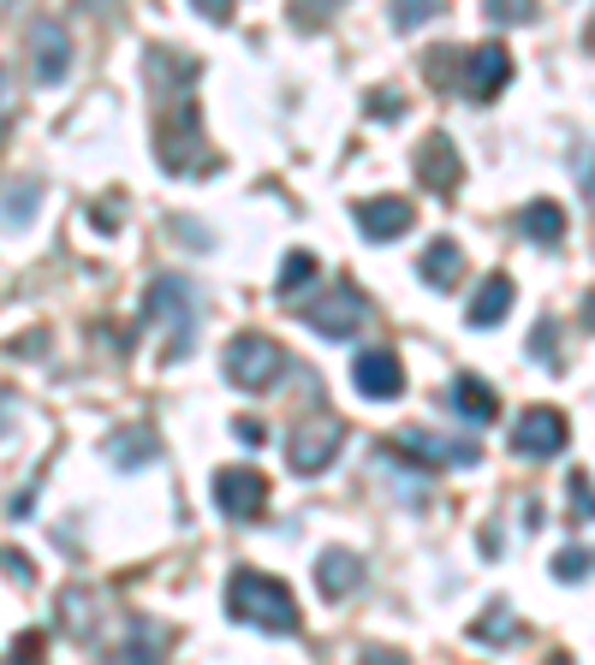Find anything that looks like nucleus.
Segmentation results:
<instances>
[{
  "label": "nucleus",
  "instance_id": "nucleus-1",
  "mask_svg": "<svg viewBox=\"0 0 595 665\" xmlns=\"http://www.w3.org/2000/svg\"><path fill=\"white\" fill-rule=\"evenodd\" d=\"M227 612L251 630L268 635H298V600L286 583H274L263 570H232L227 576Z\"/></svg>",
  "mask_w": 595,
  "mask_h": 665
},
{
  "label": "nucleus",
  "instance_id": "nucleus-2",
  "mask_svg": "<svg viewBox=\"0 0 595 665\" xmlns=\"http://www.w3.org/2000/svg\"><path fill=\"white\" fill-rule=\"evenodd\" d=\"M155 321H167V363H185L197 345V286H185L179 274H162L150 286V298H143V328H155Z\"/></svg>",
  "mask_w": 595,
  "mask_h": 665
},
{
  "label": "nucleus",
  "instance_id": "nucleus-3",
  "mask_svg": "<svg viewBox=\"0 0 595 665\" xmlns=\"http://www.w3.org/2000/svg\"><path fill=\"white\" fill-rule=\"evenodd\" d=\"M280 375H286V351L268 333H239L227 345V380L239 392H268Z\"/></svg>",
  "mask_w": 595,
  "mask_h": 665
},
{
  "label": "nucleus",
  "instance_id": "nucleus-4",
  "mask_svg": "<svg viewBox=\"0 0 595 665\" xmlns=\"http://www.w3.org/2000/svg\"><path fill=\"white\" fill-rule=\"evenodd\" d=\"M298 321H304V328H316L322 339H352V333L370 321V303H364V291L333 286V291H322L316 303H298Z\"/></svg>",
  "mask_w": 595,
  "mask_h": 665
},
{
  "label": "nucleus",
  "instance_id": "nucleus-5",
  "mask_svg": "<svg viewBox=\"0 0 595 665\" xmlns=\"http://www.w3.org/2000/svg\"><path fill=\"white\" fill-rule=\"evenodd\" d=\"M155 149H162V167H167V173H185V167H191V155H185V149H197V101L162 96V120H155Z\"/></svg>",
  "mask_w": 595,
  "mask_h": 665
},
{
  "label": "nucleus",
  "instance_id": "nucleus-6",
  "mask_svg": "<svg viewBox=\"0 0 595 665\" xmlns=\"http://www.w3.org/2000/svg\"><path fill=\"white\" fill-rule=\"evenodd\" d=\"M394 457H417L423 469H441V464H476V440H447L434 428H394Z\"/></svg>",
  "mask_w": 595,
  "mask_h": 665
},
{
  "label": "nucleus",
  "instance_id": "nucleus-7",
  "mask_svg": "<svg viewBox=\"0 0 595 665\" xmlns=\"http://www.w3.org/2000/svg\"><path fill=\"white\" fill-rule=\"evenodd\" d=\"M340 440H345L340 422L316 417V422H304L298 434H286V464H293L298 476H322L333 457H340Z\"/></svg>",
  "mask_w": 595,
  "mask_h": 665
},
{
  "label": "nucleus",
  "instance_id": "nucleus-8",
  "mask_svg": "<svg viewBox=\"0 0 595 665\" xmlns=\"http://www.w3.org/2000/svg\"><path fill=\"white\" fill-rule=\"evenodd\" d=\"M565 440H572V422H565V410H554V404H530L513 428L518 457H554V452H565Z\"/></svg>",
  "mask_w": 595,
  "mask_h": 665
},
{
  "label": "nucleus",
  "instance_id": "nucleus-9",
  "mask_svg": "<svg viewBox=\"0 0 595 665\" xmlns=\"http://www.w3.org/2000/svg\"><path fill=\"white\" fill-rule=\"evenodd\" d=\"M214 506L232 523H256L268 511V481L256 469H214Z\"/></svg>",
  "mask_w": 595,
  "mask_h": 665
},
{
  "label": "nucleus",
  "instance_id": "nucleus-10",
  "mask_svg": "<svg viewBox=\"0 0 595 665\" xmlns=\"http://www.w3.org/2000/svg\"><path fill=\"white\" fill-rule=\"evenodd\" d=\"M417 179H423L434 197H447V202H453V190L464 185V160H459L447 131H429V137L417 143Z\"/></svg>",
  "mask_w": 595,
  "mask_h": 665
},
{
  "label": "nucleus",
  "instance_id": "nucleus-11",
  "mask_svg": "<svg viewBox=\"0 0 595 665\" xmlns=\"http://www.w3.org/2000/svg\"><path fill=\"white\" fill-rule=\"evenodd\" d=\"M513 78V54L500 42H483V48H464V96L471 101H495Z\"/></svg>",
  "mask_w": 595,
  "mask_h": 665
},
{
  "label": "nucleus",
  "instance_id": "nucleus-12",
  "mask_svg": "<svg viewBox=\"0 0 595 665\" xmlns=\"http://www.w3.org/2000/svg\"><path fill=\"white\" fill-rule=\"evenodd\" d=\"M31 66H36V84H66V71H71V36H66V24H54V19H36L31 24Z\"/></svg>",
  "mask_w": 595,
  "mask_h": 665
},
{
  "label": "nucleus",
  "instance_id": "nucleus-13",
  "mask_svg": "<svg viewBox=\"0 0 595 665\" xmlns=\"http://www.w3.org/2000/svg\"><path fill=\"white\" fill-rule=\"evenodd\" d=\"M352 387L364 392V398H382V404H387V398H399V392H405V368H399L394 351H382V345H375V351H357V363H352Z\"/></svg>",
  "mask_w": 595,
  "mask_h": 665
},
{
  "label": "nucleus",
  "instance_id": "nucleus-14",
  "mask_svg": "<svg viewBox=\"0 0 595 665\" xmlns=\"http://www.w3.org/2000/svg\"><path fill=\"white\" fill-rule=\"evenodd\" d=\"M357 226H364V239H375V244H387V239H405L411 232V220H417V209L405 197H375V202H357Z\"/></svg>",
  "mask_w": 595,
  "mask_h": 665
},
{
  "label": "nucleus",
  "instance_id": "nucleus-15",
  "mask_svg": "<svg viewBox=\"0 0 595 665\" xmlns=\"http://www.w3.org/2000/svg\"><path fill=\"white\" fill-rule=\"evenodd\" d=\"M357 583H364V558H357V553L333 546V553H322V558H316V588H322L328 600L357 595Z\"/></svg>",
  "mask_w": 595,
  "mask_h": 665
},
{
  "label": "nucleus",
  "instance_id": "nucleus-16",
  "mask_svg": "<svg viewBox=\"0 0 595 665\" xmlns=\"http://www.w3.org/2000/svg\"><path fill=\"white\" fill-rule=\"evenodd\" d=\"M506 309H513V279H506V274H488L483 286H476V298L464 303V321H471V328H500Z\"/></svg>",
  "mask_w": 595,
  "mask_h": 665
},
{
  "label": "nucleus",
  "instance_id": "nucleus-17",
  "mask_svg": "<svg viewBox=\"0 0 595 665\" xmlns=\"http://www.w3.org/2000/svg\"><path fill=\"white\" fill-rule=\"evenodd\" d=\"M108 665H167V630L162 624H132Z\"/></svg>",
  "mask_w": 595,
  "mask_h": 665
},
{
  "label": "nucleus",
  "instance_id": "nucleus-18",
  "mask_svg": "<svg viewBox=\"0 0 595 665\" xmlns=\"http://www.w3.org/2000/svg\"><path fill=\"white\" fill-rule=\"evenodd\" d=\"M447 398H453V410L464 422H495L500 417V398H495V387H488L483 375H459Z\"/></svg>",
  "mask_w": 595,
  "mask_h": 665
},
{
  "label": "nucleus",
  "instance_id": "nucleus-19",
  "mask_svg": "<svg viewBox=\"0 0 595 665\" xmlns=\"http://www.w3.org/2000/svg\"><path fill=\"white\" fill-rule=\"evenodd\" d=\"M417 274L429 279V291H453V286H459V274H464L459 244H453V239H429L423 262H417Z\"/></svg>",
  "mask_w": 595,
  "mask_h": 665
},
{
  "label": "nucleus",
  "instance_id": "nucleus-20",
  "mask_svg": "<svg viewBox=\"0 0 595 665\" xmlns=\"http://www.w3.org/2000/svg\"><path fill=\"white\" fill-rule=\"evenodd\" d=\"M518 232H525V239L530 244H560L565 239V209H560V202H530V209L525 214H518Z\"/></svg>",
  "mask_w": 595,
  "mask_h": 665
},
{
  "label": "nucleus",
  "instance_id": "nucleus-21",
  "mask_svg": "<svg viewBox=\"0 0 595 665\" xmlns=\"http://www.w3.org/2000/svg\"><path fill=\"white\" fill-rule=\"evenodd\" d=\"M155 452H162V446H155V434H150V428H120V434L108 440V457H113L120 469H143V464H155Z\"/></svg>",
  "mask_w": 595,
  "mask_h": 665
},
{
  "label": "nucleus",
  "instance_id": "nucleus-22",
  "mask_svg": "<svg viewBox=\"0 0 595 665\" xmlns=\"http://www.w3.org/2000/svg\"><path fill=\"white\" fill-rule=\"evenodd\" d=\"M513 635H518V624H513V606H506V600H495V606H488V612L471 624V642H483V647H506Z\"/></svg>",
  "mask_w": 595,
  "mask_h": 665
},
{
  "label": "nucleus",
  "instance_id": "nucleus-23",
  "mask_svg": "<svg viewBox=\"0 0 595 665\" xmlns=\"http://www.w3.org/2000/svg\"><path fill=\"white\" fill-rule=\"evenodd\" d=\"M310 279H316V256L310 250H293V256L280 262V298H298Z\"/></svg>",
  "mask_w": 595,
  "mask_h": 665
},
{
  "label": "nucleus",
  "instance_id": "nucleus-24",
  "mask_svg": "<svg viewBox=\"0 0 595 665\" xmlns=\"http://www.w3.org/2000/svg\"><path fill=\"white\" fill-rule=\"evenodd\" d=\"M36 197H42V190H36V179H24V185H12V197H7V209H0V226H12V232H19V226H24V220H31V214H36Z\"/></svg>",
  "mask_w": 595,
  "mask_h": 665
},
{
  "label": "nucleus",
  "instance_id": "nucleus-25",
  "mask_svg": "<svg viewBox=\"0 0 595 665\" xmlns=\"http://www.w3.org/2000/svg\"><path fill=\"white\" fill-rule=\"evenodd\" d=\"M565 506H572V523H584V517H595V487L584 469H572V481H565Z\"/></svg>",
  "mask_w": 595,
  "mask_h": 665
},
{
  "label": "nucleus",
  "instance_id": "nucleus-26",
  "mask_svg": "<svg viewBox=\"0 0 595 665\" xmlns=\"http://www.w3.org/2000/svg\"><path fill=\"white\" fill-rule=\"evenodd\" d=\"M364 113H370V120H382V125H394V120H405V101H399V90H370Z\"/></svg>",
  "mask_w": 595,
  "mask_h": 665
},
{
  "label": "nucleus",
  "instance_id": "nucleus-27",
  "mask_svg": "<svg viewBox=\"0 0 595 665\" xmlns=\"http://www.w3.org/2000/svg\"><path fill=\"white\" fill-rule=\"evenodd\" d=\"M434 12H441V7H429V0H399V7H394V24H399V31H417V24H429Z\"/></svg>",
  "mask_w": 595,
  "mask_h": 665
},
{
  "label": "nucleus",
  "instance_id": "nucleus-28",
  "mask_svg": "<svg viewBox=\"0 0 595 665\" xmlns=\"http://www.w3.org/2000/svg\"><path fill=\"white\" fill-rule=\"evenodd\" d=\"M584 570H590V553H584V546H565V553H554V576H560V583H577Z\"/></svg>",
  "mask_w": 595,
  "mask_h": 665
},
{
  "label": "nucleus",
  "instance_id": "nucleus-29",
  "mask_svg": "<svg viewBox=\"0 0 595 665\" xmlns=\"http://www.w3.org/2000/svg\"><path fill=\"white\" fill-rule=\"evenodd\" d=\"M0 570H12V583H36V565L24 553H12V546H0Z\"/></svg>",
  "mask_w": 595,
  "mask_h": 665
},
{
  "label": "nucleus",
  "instance_id": "nucleus-30",
  "mask_svg": "<svg viewBox=\"0 0 595 665\" xmlns=\"http://www.w3.org/2000/svg\"><path fill=\"white\" fill-rule=\"evenodd\" d=\"M488 19H495V24H530L536 12L518 7V0H495V7H488Z\"/></svg>",
  "mask_w": 595,
  "mask_h": 665
},
{
  "label": "nucleus",
  "instance_id": "nucleus-31",
  "mask_svg": "<svg viewBox=\"0 0 595 665\" xmlns=\"http://www.w3.org/2000/svg\"><path fill=\"white\" fill-rule=\"evenodd\" d=\"M357 665H411L399 654V647H364V654H357Z\"/></svg>",
  "mask_w": 595,
  "mask_h": 665
},
{
  "label": "nucleus",
  "instance_id": "nucleus-32",
  "mask_svg": "<svg viewBox=\"0 0 595 665\" xmlns=\"http://www.w3.org/2000/svg\"><path fill=\"white\" fill-rule=\"evenodd\" d=\"M36 647H42V635H19V647H12V660H0V665H36Z\"/></svg>",
  "mask_w": 595,
  "mask_h": 665
},
{
  "label": "nucleus",
  "instance_id": "nucleus-33",
  "mask_svg": "<svg viewBox=\"0 0 595 665\" xmlns=\"http://www.w3.org/2000/svg\"><path fill=\"white\" fill-rule=\"evenodd\" d=\"M232 434H239V440H244V446H263V440H268V428H263V422H251V417H244L239 428H232Z\"/></svg>",
  "mask_w": 595,
  "mask_h": 665
},
{
  "label": "nucleus",
  "instance_id": "nucleus-34",
  "mask_svg": "<svg viewBox=\"0 0 595 665\" xmlns=\"http://www.w3.org/2000/svg\"><path fill=\"white\" fill-rule=\"evenodd\" d=\"M202 7V19H214V24H227V0H197Z\"/></svg>",
  "mask_w": 595,
  "mask_h": 665
},
{
  "label": "nucleus",
  "instance_id": "nucleus-35",
  "mask_svg": "<svg viewBox=\"0 0 595 665\" xmlns=\"http://www.w3.org/2000/svg\"><path fill=\"white\" fill-rule=\"evenodd\" d=\"M7 101H12V78H7V66H0V120H7Z\"/></svg>",
  "mask_w": 595,
  "mask_h": 665
},
{
  "label": "nucleus",
  "instance_id": "nucleus-36",
  "mask_svg": "<svg viewBox=\"0 0 595 665\" xmlns=\"http://www.w3.org/2000/svg\"><path fill=\"white\" fill-rule=\"evenodd\" d=\"M12 410H19V404H12V392H0V434H7V422H12Z\"/></svg>",
  "mask_w": 595,
  "mask_h": 665
},
{
  "label": "nucleus",
  "instance_id": "nucleus-37",
  "mask_svg": "<svg viewBox=\"0 0 595 665\" xmlns=\"http://www.w3.org/2000/svg\"><path fill=\"white\" fill-rule=\"evenodd\" d=\"M584 328L595 333V291H590V298H584Z\"/></svg>",
  "mask_w": 595,
  "mask_h": 665
},
{
  "label": "nucleus",
  "instance_id": "nucleus-38",
  "mask_svg": "<svg viewBox=\"0 0 595 665\" xmlns=\"http://www.w3.org/2000/svg\"><path fill=\"white\" fill-rule=\"evenodd\" d=\"M548 665H572V654H548Z\"/></svg>",
  "mask_w": 595,
  "mask_h": 665
},
{
  "label": "nucleus",
  "instance_id": "nucleus-39",
  "mask_svg": "<svg viewBox=\"0 0 595 665\" xmlns=\"http://www.w3.org/2000/svg\"><path fill=\"white\" fill-rule=\"evenodd\" d=\"M584 42H590V48H595V19H590V36H584Z\"/></svg>",
  "mask_w": 595,
  "mask_h": 665
}]
</instances>
